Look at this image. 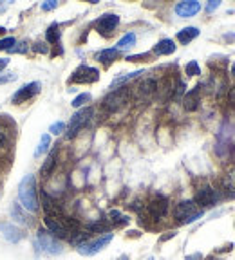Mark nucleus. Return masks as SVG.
Masks as SVG:
<instances>
[{"label": "nucleus", "instance_id": "nucleus-16", "mask_svg": "<svg viewBox=\"0 0 235 260\" xmlns=\"http://www.w3.org/2000/svg\"><path fill=\"white\" fill-rule=\"evenodd\" d=\"M0 230L4 231V238L9 240V242H18L20 238H22V233L18 228H15L13 224H2L0 226Z\"/></svg>", "mask_w": 235, "mask_h": 260}, {"label": "nucleus", "instance_id": "nucleus-31", "mask_svg": "<svg viewBox=\"0 0 235 260\" xmlns=\"http://www.w3.org/2000/svg\"><path fill=\"white\" fill-rule=\"evenodd\" d=\"M64 128H66V123H62V121H58V123H54V125H51V132H52V134H60V132Z\"/></svg>", "mask_w": 235, "mask_h": 260}, {"label": "nucleus", "instance_id": "nucleus-2", "mask_svg": "<svg viewBox=\"0 0 235 260\" xmlns=\"http://www.w3.org/2000/svg\"><path fill=\"white\" fill-rule=\"evenodd\" d=\"M174 217L175 221L181 222V224H188V222H194L197 219L203 217V210L197 206L194 201H181L178 203L174 210Z\"/></svg>", "mask_w": 235, "mask_h": 260}, {"label": "nucleus", "instance_id": "nucleus-9", "mask_svg": "<svg viewBox=\"0 0 235 260\" xmlns=\"http://www.w3.org/2000/svg\"><path fill=\"white\" fill-rule=\"evenodd\" d=\"M40 89H42V83L40 82H31L27 83V85H24L20 91H17L13 94V103H26L27 100H31V98H35L36 94L40 92Z\"/></svg>", "mask_w": 235, "mask_h": 260}, {"label": "nucleus", "instance_id": "nucleus-15", "mask_svg": "<svg viewBox=\"0 0 235 260\" xmlns=\"http://www.w3.org/2000/svg\"><path fill=\"white\" fill-rule=\"evenodd\" d=\"M197 36H199V29H197V27H185V29H181L178 33V40L181 43H183V45H187V43H190L192 40L194 38H197Z\"/></svg>", "mask_w": 235, "mask_h": 260}, {"label": "nucleus", "instance_id": "nucleus-4", "mask_svg": "<svg viewBox=\"0 0 235 260\" xmlns=\"http://www.w3.org/2000/svg\"><path fill=\"white\" fill-rule=\"evenodd\" d=\"M112 238H114L112 233H107V235H103V237L96 238V240H91V242H82L78 246V253L80 255H85V256H92V255H96V253H100L105 246H109Z\"/></svg>", "mask_w": 235, "mask_h": 260}, {"label": "nucleus", "instance_id": "nucleus-20", "mask_svg": "<svg viewBox=\"0 0 235 260\" xmlns=\"http://www.w3.org/2000/svg\"><path fill=\"white\" fill-rule=\"evenodd\" d=\"M118 56H120V51H118V49H103V51L98 54V60H100L101 63L109 65V63H112Z\"/></svg>", "mask_w": 235, "mask_h": 260}, {"label": "nucleus", "instance_id": "nucleus-40", "mask_svg": "<svg viewBox=\"0 0 235 260\" xmlns=\"http://www.w3.org/2000/svg\"><path fill=\"white\" fill-rule=\"evenodd\" d=\"M4 31H6L4 27H0V35H4Z\"/></svg>", "mask_w": 235, "mask_h": 260}, {"label": "nucleus", "instance_id": "nucleus-39", "mask_svg": "<svg viewBox=\"0 0 235 260\" xmlns=\"http://www.w3.org/2000/svg\"><path fill=\"white\" fill-rule=\"evenodd\" d=\"M231 74H233V76H235V63L231 65Z\"/></svg>", "mask_w": 235, "mask_h": 260}, {"label": "nucleus", "instance_id": "nucleus-25", "mask_svg": "<svg viewBox=\"0 0 235 260\" xmlns=\"http://www.w3.org/2000/svg\"><path fill=\"white\" fill-rule=\"evenodd\" d=\"M89 101H91V94H89V92H83V94L76 96V98L73 100V107L80 108V107H83L85 103H89Z\"/></svg>", "mask_w": 235, "mask_h": 260}, {"label": "nucleus", "instance_id": "nucleus-30", "mask_svg": "<svg viewBox=\"0 0 235 260\" xmlns=\"http://www.w3.org/2000/svg\"><path fill=\"white\" fill-rule=\"evenodd\" d=\"M18 76L15 73H9V74H0V85L2 83H9V82H15Z\"/></svg>", "mask_w": 235, "mask_h": 260}, {"label": "nucleus", "instance_id": "nucleus-23", "mask_svg": "<svg viewBox=\"0 0 235 260\" xmlns=\"http://www.w3.org/2000/svg\"><path fill=\"white\" fill-rule=\"evenodd\" d=\"M60 36H62V33H60L58 24H52V26L47 29V33H45V38H47L49 43H58L60 42Z\"/></svg>", "mask_w": 235, "mask_h": 260}, {"label": "nucleus", "instance_id": "nucleus-21", "mask_svg": "<svg viewBox=\"0 0 235 260\" xmlns=\"http://www.w3.org/2000/svg\"><path fill=\"white\" fill-rule=\"evenodd\" d=\"M136 45V35L134 33H127L123 38H120V42H118V51H127V49H131Z\"/></svg>", "mask_w": 235, "mask_h": 260}, {"label": "nucleus", "instance_id": "nucleus-14", "mask_svg": "<svg viewBox=\"0 0 235 260\" xmlns=\"http://www.w3.org/2000/svg\"><path fill=\"white\" fill-rule=\"evenodd\" d=\"M174 51H175V43L174 40H170V38L157 42L156 47H154V54H157V56H166V54H172Z\"/></svg>", "mask_w": 235, "mask_h": 260}, {"label": "nucleus", "instance_id": "nucleus-6", "mask_svg": "<svg viewBox=\"0 0 235 260\" xmlns=\"http://www.w3.org/2000/svg\"><path fill=\"white\" fill-rule=\"evenodd\" d=\"M129 98H131V92L129 89H114L107 98L103 100V107L107 110H118V108H122L125 103H129Z\"/></svg>", "mask_w": 235, "mask_h": 260}, {"label": "nucleus", "instance_id": "nucleus-38", "mask_svg": "<svg viewBox=\"0 0 235 260\" xmlns=\"http://www.w3.org/2000/svg\"><path fill=\"white\" fill-rule=\"evenodd\" d=\"M8 63H9L8 58H0V71L4 69V67H6V65H8Z\"/></svg>", "mask_w": 235, "mask_h": 260}, {"label": "nucleus", "instance_id": "nucleus-7", "mask_svg": "<svg viewBox=\"0 0 235 260\" xmlns=\"http://www.w3.org/2000/svg\"><path fill=\"white\" fill-rule=\"evenodd\" d=\"M35 244L40 251L49 253V255H58V253H62V246L56 240V237H52L51 233H45V231H40Z\"/></svg>", "mask_w": 235, "mask_h": 260}, {"label": "nucleus", "instance_id": "nucleus-18", "mask_svg": "<svg viewBox=\"0 0 235 260\" xmlns=\"http://www.w3.org/2000/svg\"><path fill=\"white\" fill-rule=\"evenodd\" d=\"M199 87H196L194 91H190L187 96H185V108L187 110H196L197 103H199Z\"/></svg>", "mask_w": 235, "mask_h": 260}, {"label": "nucleus", "instance_id": "nucleus-32", "mask_svg": "<svg viewBox=\"0 0 235 260\" xmlns=\"http://www.w3.org/2000/svg\"><path fill=\"white\" fill-rule=\"evenodd\" d=\"M17 45V43H15ZM27 51V43L24 42V43H18V47H13L9 52H26Z\"/></svg>", "mask_w": 235, "mask_h": 260}, {"label": "nucleus", "instance_id": "nucleus-35", "mask_svg": "<svg viewBox=\"0 0 235 260\" xmlns=\"http://www.w3.org/2000/svg\"><path fill=\"white\" fill-rule=\"evenodd\" d=\"M58 6V2H54V0H52V2H44V4H42V9H44V11H49V9H54Z\"/></svg>", "mask_w": 235, "mask_h": 260}, {"label": "nucleus", "instance_id": "nucleus-29", "mask_svg": "<svg viewBox=\"0 0 235 260\" xmlns=\"http://www.w3.org/2000/svg\"><path fill=\"white\" fill-rule=\"evenodd\" d=\"M110 217H112V221L116 222V224H127V222H129V217L122 215L118 210H112V212H110Z\"/></svg>", "mask_w": 235, "mask_h": 260}, {"label": "nucleus", "instance_id": "nucleus-27", "mask_svg": "<svg viewBox=\"0 0 235 260\" xmlns=\"http://www.w3.org/2000/svg\"><path fill=\"white\" fill-rule=\"evenodd\" d=\"M222 184H224V188H226L228 191H235V172L224 175V181H222Z\"/></svg>", "mask_w": 235, "mask_h": 260}, {"label": "nucleus", "instance_id": "nucleus-3", "mask_svg": "<svg viewBox=\"0 0 235 260\" xmlns=\"http://www.w3.org/2000/svg\"><path fill=\"white\" fill-rule=\"evenodd\" d=\"M92 116H94V108H92V107L80 108L78 112H76L73 117H71L69 126H67V138H74V136L78 134V132L83 128V126H85L89 121H91Z\"/></svg>", "mask_w": 235, "mask_h": 260}, {"label": "nucleus", "instance_id": "nucleus-17", "mask_svg": "<svg viewBox=\"0 0 235 260\" xmlns=\"http://www.w3.org/2000/svg\"><path fill=\"white\" fill-rule=\"evenodd\" d=\"M156 89H157V83H156V80H152V78H147V80H143V82L138 85V94L140 96H150V94H154L156 92Z\"/></svg>", "mask_w": 235, "mask_h": 260}, {"label": "nucleus", "instance_id": "nucleus-5", "mask_svg": "<svg viewBox=\"0 0 235 260\" xmlns=\"http://www.w3.org/2000/svg\"><path fill=\"white\" fill-rule=\"evenodd\" d=\"M100 80V71L89 65H80L78 69L71 74L69 83H94Z\"/></svg>", "mask_w": 235, "mask_h": 260}, {"label": "nucleus", "instance_id": "nucleus-11", "mask_svg": "<svg viewBox=\"0 0 235 260\" xmlns=\"http://www.w3.org/2000/svg\"><path fill=\"white\" fill-rule=\"evenodd\" d=\"M194 203H196L201 210L210 208V206H213V204L217 203V193H215V190H213L212 186H203L197 190Z\"/></svg>", "mask_w": 235, "mask_h": 260}, {"label": "nucleus", "instance_id": "nucleus-10", "mask_svg": "<svg viewBox=\"0 0 235 260\" xmlns=\"http://www.w3.org/2000/svg\"><path fill=\"white\" fill-rule=\"evenodd\" d=\"M118 24H120V17H118V15H114V13L103 15V17H100L96 20V31L103 36H109L118 27Z\"/></svg>", "mask_w": 235, "mask_h": 260}, {"label": "nucleus", "instance_id": "nucleus-13", "mask_svg": "<svg viewBox=\"0 0 235 260\" xmlns=\"http://www.w3.org/2000/svg\"><path fill=\"white\" fill-rule=\"evenodd\" d=\"M42 204H44V208H45V215L49 217H62V210L60 206H58V203L54 199H49V195L42 193Z\"/></svg>", "mask_w": 235, "mask_h": 260}, {"label": "nucleus", "instance_id": "nucleus-24", "mask_svg": "<svg viewBox=\"0 0 235 260\" xmlns=\"http://www.w3.org/2000/svg\"><path fill=\"white\" fill-rule=\"evenodd\" d=\"M49 147H51V136H49V134H44V136H42V139H40V145H38V148H36L35 156H36V157L42 156L44 152L49 150Z\"/></svg>", "mask_w": 235, "mask_h": 260}, {"label": "nucleus", "instance_id": "nucleus-1", "mask_svg": "<svg viewBox=\"0 0 235 260\" xmlns=\"http://www.w3.org/2000/svg\"><path fill=\"white\" fill-rule=\"evenodd\" d=\"M18 199H20V206L26 208L27 212H36L40 208L38 201V190H36V179L35 175H26L18 186Z\"/></svg>", "mask_w": 235, "mask_h": 260}, {"label": "nucleus", "instance_id": "nucleus-22", "mask_svg": "<svg viewBox=\"0 0 235 260\" xmlns=\"http://www.w3.org/2000/svg\"><path fill=\"white\" fill-rule=\"evenodd\" d=\"M140 74H145V73H143V71H134V73H129V74H123V76H118V78L114 80L112 83H110V87H112V89H116V87L123 85V83H127V82H131V80L138 78Z\"/></svg>", "mask_w": 235, "mask_h": 260}, {"label": "nucleus", "instance_id": "nucleus-8", "mask_svg": "<svg viewBox=\"0 0 235 260\" xmlns=\"http://www.w3.org/2000/svg\"><path fill=\"white\" fill-rule=\"evenodd\" d=\"M166 212H168V199L161 193L154 195L152 199H150V203H148V213H150V217L159 221V219H163L166 215Z\"/></svg>", "mask_w": 235, "mask_h": 260}, {"label": "nucleus", "instance_id": "nucleus-34", "mask_svg": "<svg viewBox=\"0 0 235 260\" xmlns=\"http://www.w3.org/2000/svg\"><path fill=\"white\" fill-rule=\"evenodd\" d=\"M219 6H221V2H219V0H212V2H208V6H206V11H208V13H212L213 9H217Z\"/></svg>", "mask_w": 235, "mask_h": 260}, {"label": "nucleus", "instance_id": "nucleus-42", "mask_svg": "<svg viewBox=\"0 0 235 260\" xmlns=\"http://www.w3.org/2000/svg\"><path fill=\"white\" fill-rule=\"evenodd\" d=\"M213 260H219V258H213Z\"/></svg>", "mask_w": 235, "mask_h": 260}, {"label": "nucleus", "instance_id": "nucleus-28", "mask_svg": "<svg viewBox=\"0 0 235 260\" xmlns=\"http://www.w3.org/2000/svg\"><path fill=\"white\" fill-rule=\"evenodd\" d=\"M185 73H187L188 76H197V74H201V69H199V65H197V61H190V63H187Z\"/></svg>", "mask_w": 235, "mask_h": 260}, {"label": "nucleus", "instance_id": "nucleus-36", "mask_svg": "<svg viewBox=\"0 0 235 260\" xmlns=\"http://www.w3.org/2000/svg\"><path fill=\"white\" fill-rule=\"evenodd\" d=\"M147 56H148V54L145 52V54H138V56H129L127 60H129V61H140V60H143V58H147Z\"/></svg>", "mask_w": 235, "mask_h": 260}, {"label": "nucleus", "instance_id": "nucleus-41", "mask_svg": "<svg viewBox=\"0 0 235 260\" xmlns=\"http://www.w3.org/2000/svg\"><path fill=\"white\" fill-rule=\"evenodd\" d=\"M118 260H129V258H127V256H122V258H118Z\"/></svg>", "mask_w": 235, "mask_h": 260}, {"label": "nucleus", "instance_id": "nucleus-19", "mask_svg": "<svg viewBox=\"0 0 235 260\" xmlns=\"http://www.w3.org/2000/svg\"><path fill=\"white\" fill-rule=\"evenodd\" d=\"M54 166H56V152L49 154V157L45 159L44 166H42V170H40V175H42V177H49L51 172L54 170Z\"/></svg>", "mask_w": 235, "mask_h": 260}, {"label": "nucleus", "instance_id": "nucleus-12", "mask_svg": "<svg viewBox=\"0 0 235 260\" xmlns=\"http://www.w3.org/2000/svg\"><path fill=\"white\" fill-rule=\"evenodd\" d=\"M199 11H201V4L197 0H185V2H178L175 4V15L181 18L194 17Z\"/></svg>", "mask_w": 235, "mask_h": 260}, {"label": "nucleus", "instance_id": "nucleus-26", "mask_svg": "<svg viewBox=\"0 0 235 260\" xmlns=\"http://www.w3.org/2000/svg\"><path fill=\"white\" fill-rule=\"evenodd\" d=\"M15 43H17V40L13 36H6V38L0 40V51H11L15 47Z\"/></svg>", "mask_w": 235, "mask_h": 260}, {"label": "nucleus", "instance_id": "nucleus-33", "mask_svg": "<svg viewBox=\"0 0 235 260\" xmlns=\"http://www.w3.org/2000/svg\"><path fill=\"white\" fill-rule=\"evenodd\" d=\"M35 51L36 52H42V54H47L49 47H45V43H35Z\"/></svg>", "mask_w": 235, "mask_h": 260}, {"label": "nucleus", "instance_id": "nucleus-37", "mask_svg": "<svg viewBox=\"0 0 235 260\" xmlns=\"http://www.w3.org/2000/svg\"><path fill=\"white\" fill-rule=\"evenodd\" d=\"M6 141H8V136H6V132L2 128H0V147H4Z\"/></svg>", "mask_w": 235, "mask_h": 260}]
</instances>
